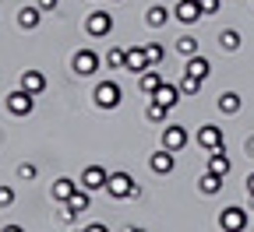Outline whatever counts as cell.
Listing matches in <instances>:
<instances>
[{"label": "cell", "instance_id": "8d00e7d4", "mask_svg": "<svg viewBox=\"0 0 254 232\" xmlns=\"http://www.w3.org/2000/svg\"><path fill=\"white\" fill-rule=\"evenodd\" d=\"M4 232H25V229H21V225H7Z\"/></svg>", "mask_w": 254, "mask_h": 232}, {"label": "cell", "instance_id": "e0dca14e", "mask_svg": "<svg viewBox=\"0 0 254 232\" xmlns=\"http://www.w3.org/2000/svg\"><path fill=\"white\" fill-rule=\"evenodd\" d=\"M184 71L205 81V78H208V71H212V63H208L205 56H187V63H184Z\"/></svg>", "mask_w": 254, "mask_h": 232}, {"label": "cell", "instance_id": "6da1fadb", "mask_svg": "<svg viewBox=\"0 0 254 232\" xmlns=\"http://www.w3.org/2000/svg\"><path fill=\"white\" fill-rule=\"evenodd\" d=\"M106 190H110V197H117V201H124V197H138V193H141V190L134 186V180L127 176V173H110Z\"/></svg>", "mask_w": 254, "mask_h": 232}, {"label": "cell", "instance_id": "8992f818", "mask_svg": "<svg viewBox=\"0 0 254 232\" xmlns=\"http://www.w3.org/2000/svg\"><path fill=\"white\" fill-rule=\"evenodd\" d=\"M88 208H92V197H88V190L81 186V190L71 197V201L64 204V211H60V215H64V222H74V215H81V211H88Z\"/></svg>", "mask_w": 254, "mask_h": 232}, {"label": "cell", "instance_id": "52a82bcc", "mask_svg": "<svg viewBox=\"0 0 254 232\" xmlns=\"http://www.w3.org/2000/svg\"><path fill=\"white\" fill-rule=\"evenodd\" d=\"M198 144L205 148V151H215V148H222V144H226V134H222V127H201L198 130Z\"/></svg>", "mask_w": 254, "mask_h": 232}, {"label": "cell", "instance_id": "1f68e13d", "mask_svg": "<svg viewBox=\"0 0 254 232\" xmlns=\"http://www.w3.org/2000/svg\"><path fill=\"white\" fill-rule=\"evenodd\" d=\"M201 4V14H215L219 11V0H198Z\"/></svg>", "mask_w": 254, "mask_h": 232}, {"label": "cell", "instance_id": "3957f363", "mask_svg": "<svg viewBox=\"0 0 254 232\" xmlns=\"http://www.w3.org/2000/svg\"><path fill=\"white\" fill-rule=\"evenodd\" d=\"M92 98H95V106H99V109H117V106H120V85H117V81L95 85Z\"/></svg>", "mask_w": 254, "mask_h": 232}, {"label": "cell", "instance_id": "836d02e7", "mask_svg": "<svg viewBox=\"0 0 254 232\" xmlns=\"http://www.w3.org/2000/svg\"><path fill=\"white\" fill-rule=\"evenodd\" d=\"M81 232H110L106 225H88V229H81Z\"/></svg>", "mask_w": 254, "mask_h": 232}, {"label": "cell", "instance_id": "9c48e42d", "mask_svg": "<svg viewBox=\"0 0 254 232\" xmlns=\"http://www.w3.org/2000/svg\"><path fill=\"white\" fill-rule=\"evenodd\" d=\"M74 71H78L81 78H92L95 71H99V56H95L92 49H78V53H74Z\"/></svg>", "mask_w": 254, "mask_h": 232}, {"label": "cell", "instance_id": "7a4b0ae2", "mask_svg": "<svg viewBox=\"0 0 254 232\" xmlns=\"http://www.w3.org/2000/svg\"><path fill=\"white\" fill-rule=\"evenodd\" d=\"M219 229H222V232H244V229H247V211L237 208V204L222 208V211H219Z\"/></svg>", "mask_w": 254, "mask_h": 232}, {"label": "cell", "instance_id": "484cf974", "mask_svg": "<svg viewBox=\"0 0 254 232\" xmlns=\"http://www.w3.org/2000/svg\"><path fill=\"white\" fill-rule=\"evenodd\" d=\"M145 53H148V63H152V67H155V63H163V60H166V49L159 46V43H148V46H145Z\"/></svg>", "mask_w": 254, "mask_h": 232}, {"label": "cell", "instance_id": "74e56055", "mask_svg": "<svg viewBox=\"0 0 254 232\" xmlns=\"http://www.w3.org/2000/svg\"><path fill=\"white\" fill-rule=\"evenodd\" d=\"M127 232H145V229H127Z\"/></svg>", "mask_w": 254, "mask_h": 232}, {"label": "cell", "instance_id": "277c9868", "mask_svg": "<svg viewBox=\"0 0 254 232\" xmlns=\"http://www.w3.org/2000/svg\"><path fill=\"white\" fill-rule=\"evenodd\" d=\"M85 32H88V36H95V39L110 36V32H113V14H106V11H92V14L85 18Z\"/></svg>", "mask_w": 254, "mask_h": 232}, {"label": "cell", "instance_id": "d6986e66", "mask_svg": "<svg viewBox=\"0 0 254 232\" xmlns=\"http://www.w3.org/2000/svg\"><path fill=\"white\" fill-rule=\"evenodd\" d=\"M145 21H148L152 28H163V25L170 21V11H166L163 4H155V7H148V14H145Z\"/></svg>", "mask_w": 254, "mask_h": 232}, {"label": "cell", "instance_id": "ffe728a7", "mask_svg": "<svg viewBox=\"0 0 254 232\" xmlns=\"http://www.w3.org/2000/svg\"><path fill=\"white\" fill-rule=\"evenodd\" d=\"M39 11L43 7H21L18 11V28H36L39 25Z\"/></svg>", "mask_w": 254, "mask_h": 232}, {"label": "cell", "instance_id": "9a60e30c", "mask_svg": "<svg viewBox=\"0 0 254 232\" xmlns=\"http://www.w3.org/2000/svg\"><path fill=\"white\" fill-rule=\"evenodd\" d=\"M177 18H180L184 25H194V21L205 18V14H201V4H198V0H180V4H177Z\"/></svg>", "mask_w": 254, "mask_h": 232}, {"label": "cell", "instance_id": "cb8c5ba5", "mask_svg": "<svg viewBox=\"0 0 254 232\" xmlns=\"http://www.w3.org/2000/svg\"><path fill=\"white\" fill-rule=\"evenodd\" d=\"M198 186H201V193H219V190H222V176H219V173H205V176L198 180Z\"/></svg>", "mask_w": 254, "mask_h": 232}, {"label": "cell", "instance_id": "ac0fdd59", "mask_svg": "<svg viewBox=\"0 0 254 232\" xmlns=\"http://www.w3.org/2000/svg\"><path fill=\"white\" fill-rule=\"evenodd\" d=\"M152 98H155V102H163V106H170V109H173V106H177V98H180V88H173V85H166V81H163V85L155 88V95H152Z\"/></svg>", "mask_w": 254, "mask_h": 232}, {"label": "cell", "instance_id": "5b68a950", "mask_svg": "<svg viewBox=\"0 0 254 232\" xmlns=\"http://www.w3.org/2000/svg\"><path fill=\"white\" fill-rule=\"evenodd\" d=\"M32 106H36V95L25 92V88H14V92L7 95V109H11L14 116H28V113H32Z\"/></svg>", "mask_w": 254, "mask_h": 232}, {"label": "cell", "instance_id": "44dd1931", "mask_svg": "<svg viewBox=\"0 0 254 232\" xmlns=\"http://www.w3.org/2000/svg\"><path fill=\"white\" fill-rule=\"evenodd\" d=\"M177 88H180V95L190 98V95H198V92H201V78H194V74H187V71H184V78H180Z\"/></svg>", "mask_w": 254, "mask_h": 232}, {"label": "cell", "instance_id": "f1b7e54d", "mask_svg": "<svg viewBox=\"0 0 254 232\" xmlns=\"http://www.w3.org/2000/svg\"><path fill=\"white\" fill-rule=\"evenodd\" d=\"M124 60H127V49H110V53H106V63H110V67H124Z\"/></svg>", "mask_w": 254, "mask_h": 232}, {"label": "cell", "instance_id": "8fae6325", "mask_svg": "<svg viewBox=\"0 0 254 232\" xmlns=\"http://www.w3.org/2000/svg\"><path fill=\"white\" fill-rule=\"evenodd\" d=\"M152 63H148V53H145V46H131L127 49V60H124V71H148Z\"/></svg>", "mask_w": 254, "mask_h": 232}, {"label": "cell", "instance_id": "83f0119b", "mask_svg": "<svg viewBox=\"0 0 254 232\" xmlns=\"http://www.w3.org/2000/svg\"><path fill=\"white\" fill-rule=\"evenodd\" d=\"M219 43H222V49H230V53H233V49L240 46V36H237L233 28H226V32H222V36H219Z\"/></svg>", "mask_w": 254, "mask_h": 232}, {"label": "cell", "instance_id": "d590c367", "mask_svg": "<svg viewBox=\"0 0 254 232\" xmlns=\"http://www.w3.org/2000/svg\"><path fill=\"white\" fill-rule=\"evenodd\" d=\"M247 155L254 158V138H247Z\"/></svg>", "mask_w": 254, "mask_h": 232}, {"label": "cell", "instance_id": "7c38bea8", "mask_svg": "<svg viewBox=\"0 0 254 232\" xmlns=\"http://www.w3.org/2000/svg\"><path fill=\"white\" fill-rule=\"evenodd\" d=\"M230 169H233V162H230V155H226V144H222V148H215V151H208V173L226 176Z\"/></svg>", "mask_w": 254, "mask_h": 232}, {"label": "cell", "instance_id": "30bf717a", "mask_svg": "<svg viewBox=\"0 0 254 232\" xmlns=\"http://www.w3.org/2000/svg\"><path fill=\"white\" fill-rule=\"evenodd\" d=\"M106 180H110V173L103 169V165H88V169L81 173V186H85L88 193H92V190H103Z\"/></svg>", "mask_w": 254, "mask_h": 232}, {"label": "cell", "instance_id": "f546056e", "mask_svg": "<svg viewBox=\"0 0 254 232\" xmlns=\"http://www.w3.org/2000/svg\"><path fill=\"white\" fill-rule=\"evenodd\" d=\"M14 204V190L11 186H0V208H11Z\"/></svg>", "mask_w": 254, "mask_h": 232}, {"label": "cell", "instance_id": "e575fe53", "mask_svg": "<svg viewBox=\"0 0 254 232\" xmlns=\"http://www.w3.org/2000/svg\"><path fill=\"white\" fill-rule=\"evenodd\" d=\"M247 193H251V197H254V173H251V176H247Z\"/></svg>", "mask_w": 254, "mask_h": 232}, {"label": "cell", "instance_id": "7402d4cb", "mask_svg": "<svg viewBox=\"0 0 254 232\" xmlns=\"http://www.w3.org/2000/svg\"><path fill=\"white\" fill-rule=\"evenodd\" d=\"M159 85H163V74H159V71H141V92H148V95H155V88Z\"/></svg>", "mask_w": 254, "mask_h": 232}, {"label": "cell", "instance_id": "ba28073f", "mask_svg": "<svg viewBox=\"0 0 254 232\" xmlns=\"http://www.w3.org/2000/svg\"><path fill=\"white\" fill-rule=\"evenodd\" d=\"M78 190H81V183H74L71 176H60V180H57V183L50 186V193H53V201H60V204H67V201H71V197H74Z\"/></svg>", "mask_w": 254, "mask_h": 232}, {"label": "cell", "instance_id": "d4e9b609", "mask_svg": "<svg viewBox=\"0 0 254 232\" xmlns=\"http://www.w3.org/2000/svg\"><path fill=\"white\" fill-rule=\"evenodd\" d=\"M219 109L222 113H240V95L237 92H222L219 95Z\"/></svg>", "mask_w": 254, "mask_h": 232}, {"label": "cell", "instance_id": "4316f807", "mask_svg": "<svg viewBox=\"0 0 254 232\" xmlns=\"http://www.w3.org/2000/svg\"><path fill=\"white\" fill-rule=\"evenodd\" d=\"M177 49H180L184 56H198V39H190V36H184V39H177Z\"/></svg>", "mask_w": 254, "mask_h": 232}, {"label": "cell", "instance_id": "2e32d148", "mask_svg": "<svg viewBox=\"0 0 254 232\" xmlns=\"http://www.w3.org/2000/svg\"><path fill=\"white\" fill-rule=\"evenodd\" d=\"M21 88H25V92H32V95H39V92L46 88L43 71H21Z\"/></svg>", "mask_w": 254, "mask_h": 232}, {"label": "cell", "instance_id": "603a6c76", "mask_svg": "<svg viewBox=\"0 0 254 232\" xmlns=\"http://www.w3.org/2000/svg\"><path fill=\"white\" fill-rule=\"evenodd\" d=\"M145 116L152 120V123H166V116H170V106H163V102H148V109H145Z\"/></svg>", "mask_w": 254, "mask_h": 232}, {"label": "cell", "instance_id": "4fadbf2b", "mask_svg": "<svg viewBox=\"0 0 254 232\" xmlns=\"http://www.w3.org/2000/svg\"><path fill=\"white\" fill-rule=\"evenodd\" d=\"M184 144H187V130L184 127H163V148L180 151Z\"/></svg>", "mask_w": 254, "mask_h": 232}, {"label": "cell", "instance_id": "5bb4252c", "mask_svg": "<svg viewBox=\"0 0 254 232\" xmlns=\"http://www.w3.org/2000/svg\"><path fill=\"white\" fill-rule=\"evenodd\" d=\"M152 173H159V176H166V173H173V165H177V158H173V151L170 148H163V151H155L152 155Z\"/></svg>", "mask_w": 254, "mask_h": 232}, {"label": "cell", "instance_id": "d6a6232c", "mask_svg": "<svg viewBox=\"0 0 254 232\" xmlns=\"http://www.w3.org/2000/svg\"><path fill=\"white\" fill-rule=\"evenodd\" d=\"M57 4H60V0H39V7H43V11H53Z\"/></svg>", "mask_w": 254, "mask_h": 232}, {"label": "cell", "instance_id": "4dcf8cb0", "mask_svg": "<svg viewBox=\"0 0 254 232\" xmlns=\"http://www.w3.org/2000/svg\"><path fill=\"white\" fill-rule=\"evenodd\" d=\"M18 176H21V180H36V165H32V162L18 165Z\"/></svg>", "mask_w": 254, "mask_h": 232}]
</instances>
